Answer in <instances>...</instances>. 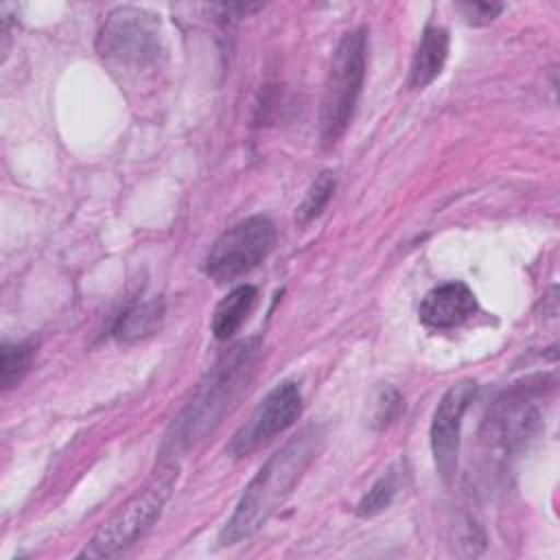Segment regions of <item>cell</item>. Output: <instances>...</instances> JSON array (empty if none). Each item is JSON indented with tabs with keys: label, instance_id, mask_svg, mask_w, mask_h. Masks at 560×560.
Segmentation results:
<instances>
[{
	"label": "cell",
	"instance_id": "2",
	"mask_svg": "<svg viewBox=\"0 0 560 560\" xmlns=\"http://www.w3.org/2000/svg\"><path fill=\"white\" fill-rule=\"evenodd\" d=\"M258 350V339H247L219 357V361L195 389L188 405L166 431L160 448L164 457H175L195 446L221 422L230 405L247 387L256 370Z\"/></svg>",
	"mask_w": 560,
	"mask_h": 560
},
{
	"label": "cell",
	"instance_id": "18",
	"mask_svg": "<svg viewBox=\"0 0 560 560\" xmlns=\"http://www.w3.org/2000/svg\"><path fill=\"white\" fill-rule=\"evenodd\" d=\"M457 9L462 11V15L466 18L468 24L483 26V24H490L503 11V4H497V2H462V4H457Z\"/></svg>",
	"mask_w": 560,
	"mask_h": 560
},
{
	"label": "cell",
	"instance_id": "5",
	"mask_svg": "<svg viewBox=\"0 0 560 560\" xmlns=\"http://www.w3.org/2000/svg\"><path fill=\"white\" fill-rule=\"evenodd\" d=\"M276 243V225L262 214L247 217L228 228L210 247L203 271L214 282H230L258 267Z\"/></svg>",
	"mask_w": 560,
	"mask_h": 560
},
{
	"label": "cell",
	"instance_id": "10",
	"mask_svg": "<svg viewBox=\"0 0 560 560\" xmlns=\"http://www.w3.org/2000/svg\"><path fill=\"white\" fill-rule=\"evenodd\" d=\"M477 311L475 293L459 280L433 287L420 302V322L431 330H448L464 324Z\"/></svg>",
	"mask_w": 560,
	"mask_h": 560
},
{
	"label": "cell",
	"instance_id": "9",
	"mask_svg": "<svg viewBox=\"0 0 560 560\" xmlns=\"http://www.w3.org/2000/svg\"><path fill=\"white\" fill-rule=\"evenodd\" d=\"M477 394L475 381H459L451 385L440 398L431 420V451L440 477L451 483L457 472L459 438L464 413Z\"/></svg>",
	"mask_w": 560,
	"mask_h": 560
},
{
	"label": "cell",
	"instance_id": "11",
	"mask_svg": "<svg viewBox=\"0 0 560 560\" xmlns=\"http://www.w3.org/2000/svg\"><path fill=\"white\" fill-rule=\"evenodd\" d=\"M448 57V31L442 26H427L420 35L409 66V88L422 90L435 81Z\"/></svg>",
	"mask_w": 560,
	"mask_h": 560
},
{
	"label": "cell",
	"instance_id": "13",
	"mask_svg": "<svg viewBox=\"0 0 560 560\" xmlns=\"http://www.w3.org/2000/svg\"><path fill=\"white\" fill-rule=\"evenodd\" d=\"M256 304V287L252 284H238L234 287L214 308L212 313V335L219 341L230 339L238 328L245 324L247 315L252 313Z\"/></svg>",
	"mask_w": 560,
	"mask_h": 560
},
{
	"label": "cell",
	"instance_id": "12",
	"mask_svg": "<svg viewBox=\"0 0 560 560\" xmlns=\"http://www.w3.org/2000/svg\"><path fill=\"white\" fill-rule=\"evenodd\" d=\"M162 319H164V302L160 298L138 302L118 315V319L114 322L112 335L120 343H136L158 332V328L162 326Z\"/></svg>",
	"mask_w": 560,
	"mask_h": 560
},
{
	"label": "cell",
	"instance_id": "6",
	"mask_svg": "<svg viewBox=\"0 0 560 560\" xmlns=\"http://www.w3.org/2000/svg\"><path fill=\"white\" fill-rule=\"evenodd\" d=\"M540 392L529 381L503 392L486 416V440L505 453L523 448L542 427L540 411L534 402Z\"/></svg>",
	"mask_w": 560,
	"mask_h": 560
},
{
	"label": "cell",
	"instance_id": "14",
	"mask_svg": "<svg viewBox=\"0 0 560 560\" xmlns=\"http://www.w3.org/2000/svg\"><path fill=\"white\" fill-rule=\"evenodd\" d=\"M35 346L31 341L2 343L0 348V383L2 389L15 387L31 370Z\"/></svg>",
	"mask_w": 560,
	"mask_h": 560
},
{
	"label": "cell",
	"instance_id": "16",
	"mask_svg": "<svg viewBox=\"0 0 560 560\" xmlns=\"http://www.w3.org/2000/svg\"><path fill=\"white\" fill-rule=\"evenodd\" d=\"M396 494V479L394 475H383L378 477L372 488L361 497L359 505H357V514L359 516H374L383 510L389 508V503L394 501Z\"/></svg>",
	"mask_w": 560,
	"mask_h": 560
},
{
	"label": "cell",
	"instance_id": "17",
	"mask_svg": "<svg viewBox=\"0 0 560 560\" xmlns=\"http://www.w3.org/2000/svg\"><path fill=\"white\" fill-rule=\"evenodd\" d=\"M400 411H402V396L392 385H385L378 389L374 398L370 422L374 429H385L400 416Z\"/></svg>",
	"mask_w": 560,
	"mask_h": 560
},
{
	"label": "cell",
	"instance_id": "8",
	"mask_svg": "<svg viewBox=\"0 0 560 560\" xmlns=\"http://www.w3.org/2000/svg\"><path fill=\"white\" fill-rule=\"evenodd\" d=\"M158 42V22L153 15L133 7L114 9L98 33L101 55L125 63H142L155 57Z\"/></svg>",
	"mask_w": 560,
	"mask_h": 560
},
{
	"label": "cell",
	"instance_id": "3",
	"mask_svg": "<svg viewBox=\"0 0 560 560\" xmlns=\"http://www.w3.org/2000/svg\"><path fill=\"white\" fill-rule=\"evenodd\" d=\"M368 59V33L365 28L348 31L330 59V68L324 81L322 107H319V140L324 147H332L348 129L361 88L365 79Z\"/></svg>",
	"mask_w": 560,
	"mask_h": 560
},
{
	"label": "cell",
	"instance_id": "15",
	"mask_svg": "<svg viewBox=\"0 0 560 560\" xmlns=\"http://www.w3.org/2000/svg\"><path fill=\"white\" fill-rule=\"evenodd\" d=\"M335 186H337V179H335V173L330 171H322L313 184L308 186L304 199L300 201L298 210H295V223L298 225H306L311 223L313 219H317L324 208L328 206L332 192H335Z\"/></svg>",
	"mask_w": 560,
	"mask_h": 560
},
{
	"label": "cell",
	"instance_id": "7",
	"mask_svg": "<svg viewBox=\"0 0 560 560\" xmlns=\"http://www.w3.org/2000/svg\"><path fill=\"white\" fill-rule=\"evenodd\" d=\"M302 411V392L295 381L278 383L254 409L249 420L234 433L228 451L232 457H245L262 444L287 431Z\"/></svg>",
	"mask_w": 560,
	"mask_h": 560
},
{
	"label": "cell",
	"instance_id": "1",
	"mask_svg": "<svg viewBox=\"0 0 560 560\" xmlns=\"http://www.w3.org/2000/svg\"><path fill=\"white\" fill-rule=\"evenodd\" d=\"M322 440V429L308 424L258 468L254 479L243 490L234 514L221 529V545H236L254 536L265 525V521L276 512V508L295 488L311 462L317 457Z\"/></svg>",
	"mask_w": 560,
	"mask_h": 560
},
{
	"label": "cell",
	"instance_id": "4",
	"mask_svg": "<svg viewBox=\"0 0 560 560\" xmlns=\"http://www.w3.org/2000/svg\"><path fill=\"white\" fill-rule=\"evenodd\" d=\"M177 470L168 468L153 483L131 497L83 547L79 558H112L133 545L160 516L171 490L175 486Z\"/></svg>",
	"mask_w": 560,
	"mask_h": 560
}]
</instances>
